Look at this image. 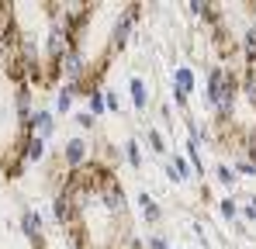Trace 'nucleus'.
<instances>
[{
    "label": "nucleus",
    "mask_w": 256,
    "mask_h": 249,
    "mask_svg": "<svg viewBox=\"0 0 256 249\" xmlns=\"http://www.w3.org/2000/svg\"><path fill=\"white\" fill-rule=\"evenodd\" d=\"M21 232L32 239V246L45 249V242H42V214H38V211H24V214H21Z\"/></svg>",
    "instance_id": "nucleus-1"
},
{
    "label": "nucleus",
    "mask_w": 256,
    "mask_h": 249,
    "mask_svg": "<svg viewBox=\"0 0 256 249\" xmlns=\"http://www.w3.org/2000/svg\"><path fill=\"white\" fill-rule=\"evenodd\" d=\"M135 18H138V7H128L125 14H122V18H118V24H114V48H122V45H125L128 42V35H132V24H135Z\"/></svg>",
    "instance_id": "nucleus-2"
},
{
    "label": "nucleus",
    "mask_w": 256,
    "mask_h": 249,
    "mask_svg": "<svg viewBox=\"0 0 256 249\" xmlns=\"http://www.w3.org/2000/svg\"><path fill=\"white\" fill-rule=\"evenodd\" d=\"M62 70H66L70 83H76V80H80V73H84V56H80L76 48H70V52L62 56Z\"/></svg>",
    "instance_id": "nucleus-3"
},
{
    "label": "nucleus",
    "mask_w": 256,
    "mask_h": 249,
    "mask_svg": "<svg viewBox=\"0 0 256 249\" xmlns=\"http://www.w3.org/2000/svg\"><path fill=\"white\" fill-rule=\"evenodd\" d=\"M173 90L187 97V94L194 90V70H187V66H176V70H173Z\"/></svg>",
    "instance_id": "nucleus-4"
},
{
    "label": "nucleus",
    "mask_w": 256,
    "mask_h": 249,
    "mask_svg": "<svg viewBox=\"0 0 256 249\" xmlns=\"http://www.w3.org/2000/svg\"><path fill=\"white\" fill-rule=\"evenodd\" d=\"M14 108H18V118L28 124V118L35 114V111H32V90H28V86H18V94H14Z\"/></svg>",
    "instance_id": "nucleus-5"
},
{
    "label": "nucleus",
    "mask_w": 256,
    "mask_h": 249,
    "mask_svg": "<svg viewBox=\"0 0 256 249\" xmlns=\"http://www.w3.org/2000/svg\"><path fill=\"white\" fill-rule=\"evenodd\" d=\"M62 156H66V163H70V166H80V163H84V156H86L84 138H70L66 149H62Z\"/></svg>",
    "instance_id": "nucleus-6"
},
{
    "label": "nucleus",
    "mask_w": 256,
    "mask_h": 249,
    "mask_svg": "<svg viewBox=\"0 0 256 249\" xmlns=\"http://www.w3.org/2000/svg\"><path fill=\"white\" fill-rule=\"evenodd\" d=\"M128 90H132V104H135L138 111H146V108H149V94H146V80L132 76V83H128Z\"/></svg>",
    "instance_id": "nucleus-7"
},
{
    "label": "nucleus",
    "mask_w": 256,
    "mask_h": 249,
    "mask_svg": "<svg viewBox=\"0 0 256 249\" xmlns=\"http://www.w3.org/2000/svg\"><path fill=\"white\" fill-rule=\"evenodd\" d=\"M42 156H45V138L28 135V138H24V160H28V163H38Z\"/></svg>",
    "instance_id": "nucleus-8"
},
{
    "label": "nucleus",
    "mask_w": 256,
    "mask_h": 249,
    "mask_svg": "<svg viewBox=\"0 0 256 249\" xmlns=\"http://www.w3.org/2000/svg\"><path fill=\"white\" fill-rule=\"evenodd\" d=\"M187 173H190V170H187V163H184V156H173L170 163H166V176L176 180V184H180V180H187Z\"/></svg>",
    "instance_id": "nucleus-9"
},
{
    "label": "nucleus",
    "mask_w": 256,
    "mask_h": 249,
    "mask_svg": "<svg viewBox=\"0 0 256 249\" xmlns=\"http://www.w3.org/2000/svg\"><path fill=\"white\" fill-rule=\"evenodd\" d=\"M76 94H80V90H76V83H66V86L59 90V100H56V108L66 114V111L73 108V97H76Z\"/></svg>",
    "instance_id": "nucleus-10"
},
{
    "label": "nucleus",
    "mask_w": 256,
    "mask_h": 249,
    "mask_svg": "<svg viewBox=\"0 0 256 249\" xmlns=\"http://www.w3.org/2000/svg\"><path fill=\"white\" fill-rule=\"evenodd\" d=\"M138 204H142V211H146V222H160V218H163L160 204H156L149 194H138Z\"/></svg>",
    "instance_id": "nucleus-11"
},
{
    "label": "nucleus",
    "mask_w": 256,
    "mask_h": 249,
    "mask_svg": "<svg viewBox=\"0 0 256 249\" xmlns=\"http://www.w3.org/2000/svg\"><path fill=\"white\" fill-rule=\"evenodd\" d=\"M104 108H108V104H104V94H100V90H90V114L97 118V114H104Z\"/></svg>",
    "instance_id": "nucleus-12"
},
{
    "label": "nucleus",
    "mask_w": 256,
    "mask_h": 249,
    "mask_svg": "<svg viewBox=\"0 0 256 249\" xmlns=\"http://www.w3.org/2000/svg\"><path fill=\"white\" fill-rule=\"evenodd\" d=\"M125 160L132 166H142V156H138V142H135V138H128L125 142Z\"/></svg>",
    "instance_id": "nucleus-13"
},
{
    "label": "nucleus",
    "mask_w": 256,
    "mask_h": 249,
    "mask_svg": "<svg viewBox=\"0 0 256 249\" xmlns=\"http://www.w3.org/2000/svg\"><path fill=\"white\" fill-rule=\"evenodd\" d=\"M246 62H256V28L246 32Z\"/></svg>",
    "instance_id": "nucleus-14"
},
{
    "label": "nucleus",
    "mask_w": 256,
    "mask_h": 249,
    "mask_svg": "<svg viewBox=\"0 0 256 249\" xmlns=\"http://www.w3.org/2000/svg\"><path fill=\"white\" fill-rule=\"evenodd\" d=\"M149 146H152L156 152H163V149H166V142L160 138V132H156V128H149Z\"/></svg>",
    "instance_id": "nucleus-15"
},
{
    "label": "nucleus",
    "mask_w": 256,
    "mask_h": 249,
    "mask_svg": "<svg viewBox=\"0 0 256 249\" xmlns=\"http://www.w3.org/2000/svg\"><path fill=\"white\" fill-rule=\"evenodd\" d=\"M214 170H218V180H222V184H236V173H232L228 166H214Z\"/></svg>",
    "instance_id": "nucleus-16"
},
{
    "label": "nucleus",
    "mask_w": 256,
    "mask_h": 249,
    "mask_svg": "<svg viewBox=\"0 0 256 249\" xmlns=\"http://www.w3.org/2000/svg\"><path fill=\"white\" fill-rule=\"evenodd\" d=\"M239 173H242V176H256V163L253 160H242V163H239Z\"/></svg>",
    "instance_id": "nucleus-17"
},
{
    "label": "nucleus",
    "mask_w": 256,
    "mask_h": 249,
    "mask_svg": "<svg viewBox=\"0 0 256 249\" xmlns=\"http://www.w3.org/2000/svg\"><path fill=\"white\" fill-rule=\"evenodd\" d=\"M236 211H239V208H236L232 198H228V201H222V214H225V218H236Z\"/></svg>",
    "instance_id": "nucleus-18"
},
{
    "label": "nucleus",
    "mask_w": 256,
    "mask_h": 249,
    "mask_svg": "<svg viewBox=\"0 0 256 249\" xmlns=\"http://www.w3.org/2000/svg\"><path fill=\"white\" fill-rule=\"evenodd\" d=\"M246 97L256 104V76H250V80H246Z\"/></svg>",
    "instance_id": "nucleus-19"
},
{
    "label": "nucleus",
    "mask_w": 256,
    "mask_h": 249,
    "mask_svg": "<svg viewBox=\"0 0 256 249\" xmlns=\"http://www.w3.org/2000/svg\"><path fill=\"white\" fill-rule=\"evenodd\" d=\"M76 122L84 124V128H94V114H90V111H84V114H76Z\"/></svg>",
    "instance_id": "nucleus-20"
},
{
    "label": "nucleus",
    "mask_w": 256,
    "mask_h": 249,
    "mask_svg": "<svg viewBox=\"0 0 256 249\" xmlns=\"http://www.w3.org/2000/svg\"><path fill=\"white\" fill-rule=\"evenodd\" d=\"M149 249H170V246H166L160 236H152V239H149Z\"/></svg>",
    "instance_id": "nucleus-21"
},
{
    "label": "nucleus",
    "mask_w": 256,
    "mask_h": 249,
    "mask_svg": "<svg viewBox=\"0 0 256 249\" xmlns=\"http://www.w3.org/2000/svg\"><path fill=\"white\" fill-rule=\"evenodd\" d=\"M253 211H256V194H253Z\"/></svg>",
    "instance_id": "nucleus-22"
}]
</instances>
